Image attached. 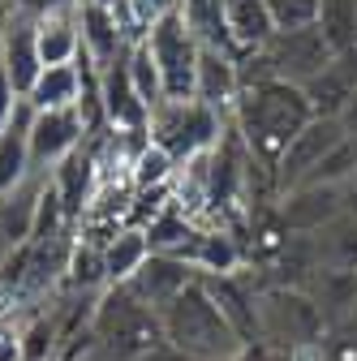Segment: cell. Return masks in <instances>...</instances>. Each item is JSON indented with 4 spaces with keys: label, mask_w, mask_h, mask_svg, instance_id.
Masks as SVG:
<instances>
[{
    "label": "cell",
    "mask_w": 357,
    "mask_h": 361,
    "mask_svg": "<svg viewBox=\"0 0 357 361\" xmlns=\"http://www.w3.org/2000/svg\"><path fill=\"white\" fill-rule=\"evenodd\" d=\"M229 121L237 129V138L246 142L250 159L272 176V185H276V164L284 159L289 142L297 138L310 121H315V112H310L301 86L262 78V82H246L241 86V95H237Z\"/></svg>",
    "instance_id": "obj_1"
},
{
    "label": "cell",
    "mask_w": 357,
    "mask_h": 361,
    "mask_svg": "<svg viewBox=\"0 0 357 361\" xmlns=\"http://www.w3.org/2000/svg\"><path fill=\"white\" fill-rule=\"evenodd\" d=\"M86 344L104 361H143L164 344V327L129 284H108L86 314Z\"/></svg>",
    "instance_id": "obj_2"
},
{
    "label": "cell",
    "mask_w": 357,
    "mask_h": 361,
    "mask_svg": "<svg viewBox=\"0 0 357 361\" xmlns=\"http://www.w3.org/2000/svg\"><path fill=\"white\" fill-rule=\"evenodd\" d=\"M159 327H164V344L176 348V353H186L194 361H233L246 340L241 331L224 319V310L215 305L211 288L202 284V276L159 310Z\"/></svg>",
    "instance_id": "obj_3"
},
{
    "label": "cell",
    "mask_w": 357,
    "mask_h": 361,
    "mask_svg": "<svg viewBox=\"0 0 357 361\" xmlns=\"http://www.w3.org/2000/svg\"><path fill=\"white\" fill-rule=\"evenodd\" d=\"M323 336H327V319L305 288L262 284V293H258V340L262 344L293 357L305 348H319Z\"/></svg>",
    "instance_id": "obj_4"
},
{
    "label": "cell",
    "mask_w": 357,
    "mask_h": 361,
    "mask_svg": "<svg viewBox=\"0 0 357 361\" xmlns=\"http://www.w3.org/2000/svg\"><path fill=\"white\" fill-rule=\"evenodd\" d=\"M224 129H229V112H215L198 99H164L147 125L151 147H159L176 168L198 155H211L215 142L224 138Z\"/></svg>",
    "instance_id": "obj_5"
},
{
    "label": "cell",
    "mask_w": 357,
    "mask_h": 361,
    "mask_svg": "<svg viewBox=\"0 0 357 361\" xmlns=\"http://www.w3.org/2000/svg\"><path fill=\"white\" fill-rule=\"evenodd\" d=\"M332 43L319 26H301V30H276L272 43L262 52L246 56L258 65V73H241V86L246 82H262V78H276V82H289V86H305L327 61H332Z\"/></svg>",
    "instance_id": "obj_6"
},
{
    "label": "cell",
    "mask_w": 357,
    "mask_h": 361,
    "mask_svg": "<svg viewBox=\"0 0 357 361\" xmlns=\"http://www.w3.org/2000/svg\"><path fill=\"white\" fill-rule=\"evenodd\" d=\"M147 52L159 69L164 82V99H194V78H198V56H202V43L190 30L186 13L172 9L159 22H151L147 30Z\"/></svg>",
    "instance_id": "obj_7"
},
{
    "label": "cell",
    "mask_w": 357,
    "mask_h": 361,
    "mask_svg": "<svg viewBox=\"0 0 357 361\" xmlns=\"http://www.w3.org/2000/svg\"><path fill=\"white\" fill-rule=\"evenodd\" d=\"M344 138H349V133H344L340 121H319V116L310 121L297 138L289 142L284 159L276 164V198H284V194H293V190H305L310 180L319 176L323 159H327Z\"/></svg>",
    "instance_id": "obj_8"
},
{
    "label": "cell",
    "mask_w": 357,
    "mask_h": 361,
    "mask_svg": "<svg viewBox=\"0 0 357 361\" xmlns=\"http://www.w3.org/2000/svg\"><path fill=\"white\" fill-rule=\"evenodd\" d=\"M91 133L78 108H61V112H35L30 121V172L39 180H48L52 168H61Z\"/></svg>",
    "instance_id": "obj_9"
},
{
    "label": "cell",
    "mask_w": 357,
    "mask_h": 361,
    "mask_svg": "<svg viewBox=\"0 0 357 361\" xmlns=\"http://www.w3.org/2000/svg\"><path fill=\"white\" fill-rule=\"evenodd\" d=\"M0 73L9 78V86L26 99L30 86L43 73V56H39V18L13 13L5 5V39H0Z\"/></svg>",
    "instance_id": "obj_10"
},
{
    "label": "cell",
    "mask_w": 357,
    "mask_h": 361,
    "mask_svg": "<svg viewBox=\"0 0 357 361\" xmlns=\"http://www.w3.org/2000/svg\"><path fill=\"white\" fill-rule=\"evenodd\" d=\"M99 108H104L108 129H116V133H147L151 108L143 104L138 86H133V78H129V52L121 61H112L108 69H99Z\"/></svg>",
    "instance_id": "obj_11"
},
{
    "label": "cell",
    "mask_w": 357,
    "mask_h": 361,
    "mask_svg": "<svg viewBox=\"0 0 357 361\" xmlns=\"http://www.w3.org/2000/svg\"><path fill=\"white\" fill-rule=\"evenodd\" d=\"M353 90H357V52H336L315 78H310L301 86V95L310 104V112H315L319 121H340L349 99H353Z\"/></svg>",
    "instance_id": "obj_12"
},
{
    "label": "cell",
    "mask_w": 357,
    "mask_h": 361,
    "mask_svg": "<svg viewBox=\"0 0 357 361\" xmlns=\"http://www.w3.org/2000/svg\"><path fill=\"white\" fill-rule=\"evenodd\" d=\"M48 185H52V194L61 198L69 224H82L86 211H91V202H95V194H99V164H95L91 142H82L61 168H52Z\"/></svg>",
    "instance_id": "obj_13"
},
{
    "label": "cell",
    "mask_w": 357,
    "mask_h": 361,
    "mask_svg": "<svg viewBox=\"0 0 357 361\" xmlns=\"http://www.w3.org/2000/svg\"><path fill=\"white\" fill-rule=\"evenodd\" d=\"M198 280V271L186 262V258H172V254H151L147 262H143V271L129 280V288L138 293L155 314L168 305V301H176L190 284Z\"/></svg>",
    "instance_id": "obj_14"
},
{
    "label": "cell",
    "mask_w": 357,
    "mask_h": 361,
    "mask_svg": "<svg viewBox=\"0 0 357 361\" xmlns=\"http://www.w3.org/2000/svg\"><path fill=\"white\" fill-rule=\"evenodd\" d=\"M78 26H82V52L95 61V69H108L112 61H121L133 48V39H129L121 13H112V9L82 5L78 9Z\"/></svg>",
    "instance_id": "obj_15"
},
{
    "label": "cell",
    "mask_w": 357,
    "mask_h": 361,
    "mask_svg": "<svg viewBox=\"0 0 357 361\" xmlns=\"http://www.w3.org/2000/svg\"><path fill=\"white\" fill-rule=\"evenodd\" d=\"M241 95V65L233 52H219V48H202L198 56V78H194V99L215 108V112H233Z\"/></svg>",
    "instance_id": "obj_16"
},
{
    "label": "cell",
    "mask_w": 357,
    "mask_h": 361,
    "mask_svg": "<svg viewBox=\"0 0 357 361\" xmlns=\"http://www.w3.org/2000/svg\"><path fill=\"white\" fill-rule=\"evenodd\" d=\"M219 18H224V35H229L237 56L262 52L276 35V22L262 0H219Z\"/></svg>",
    "instance_id": "obj_17"
},
{
    "label": "cell",
    "mask_w": 357,
    "mask_h": 361,
    "mask_svg": "<svg viewBox=\"0 0 357 361\" xmlns=\"http://www.w3.org/2000/svg\"><path fill=\"white\" fill-rule=\"evenodd\" d=\"M39 194L43 180H26V185L0 194V267H5L35 233V211H39Z\"/></svg>",
    "instance_id": "obj_18"
},
{
    "label": "cell",
    "mask_w": 357,
    "mask_h": 361,
    "mask_svg": "<svg viewBox=\"0 0 357 361\" xmlns=\"http://www.w3.org/2000/svg\"><path fill=\"white\" fill-rule=\"evenodd\" d=\"M30 121H35V108L22 99L9 129L0 133V194L35 180V172H30Z\"/></svg>",
    "instance_id": "obj_19"
},
{
    "label": "cell",
    "mask_w": 357,
    "mask_h": 361,
    "mask_svg": "<svg viewBox=\"0 0 357 361\" xmlns=\"http://www.w3.org/2000/svg\"><path fill=\"white\" fill-rule=\"evenodd\" d=\"M151 258V241L138 224H125L104 241V276L108 284H129L133 276L143 271V262Z\"/></svg>",
    "instance_id": "obj_20"
},
{
    "label": "cell",
    "mask_w": 357,
    "mask_h": 361,
    "mask_svg": "<svg viewBox=\"0 0 357 361\" xmlns=\"http://www.w3.org/2000/svg\"><path fill=\"white\" fill-rule=\"evenodd\" d=\"M82 90H86V82H82L78 65H48L39 73V82L30 86L26 104L35 112H61V108H78L82 104Z\"/></svg>",
    "instance_id": "obj_21"
},
{
    "label": "cell",
    "mask_w": 357,
    "mask_h": 361,
    "mask_svg": "<svg viewBox=\"0 0 357 361\" xmlns=\"http://www.w3.org/2000/svg\"><path fill=\"white\" fill-rule=\"evenodd\" d=\"M82 52V26H78V9H61L39 18V56L43 69L48 65H73Z\"/></svg>",
    "instance_id": "obj_22"
},
{
    "label": "cell",
    "mask_w": 357,
    "mask_h": 361,
    "mask_svg": "<svg viewBox=\"0 0 357 361\" xmlns=\"http://www.w3.org/2000/svg\"><path fill=\"white\" fill-rule=\"evenodd\" d=\"M129 78H133V86H138L143 104L155 112L164 104V82H159V69H155V61L147 52V43H133L129 48Z\"/></svg>",
    "instance_id": "obj_23"
},
{
    "label": "cell",
    "mask_w": 357,
    "mask_h": 361,
    "mask_svg": "<svg viewBox=\"0 0 357 361\" xmlns=\"http://www.w3.org/2000/svg\"><path fill=\"white\" fill-rule=\"evenodd\" d=\"M18 344H22V361H48V357L56 353V344H61V327H56V319L39 314V319H35L26 331H18Z\"/></svg>",
    "instance_id": "obj_24"
},
{
    "label": "cell",
    "mask_w": 357,
    "mask_h": 361,
    "mask_svg": "<svg viewBox=\"0 0 357 361\" xmlns=\"http://www.w3.org/2000/svg\"><path fill=\"white\" fill-rule=\"evenodd\" d=\"M272 13L276 30H301V26H319V0H262Z\"/></svg>",
    "instance_id": "obj_25"
},
{
    "label": "cell",
    "mask_w": 357,
    "mask_h": 361,
    "mask_svg": "<svg viewBox=\"0 0 357 361\" xmlns=\"http://www.w3.org/2000/svg\"><path fill=\"white\" fill-rule=\"evenodd\" d=\"M181 0H125V9H129V18H133V26H138L143 35L151 30V22H159L164 13H172Z\"/></svg>",
    "instance_id": "obj_26"
},
{
    "label": "cell",
    "mask_w": 357,
    "mask_h": 361,
    "mask_svg": "<svg viewBox=\"0 0 357 361\" xmlns=\"http://www.w3.org/2000/svg\"><path fill=\"white\" fill-rule=\"evenodd\" d=\"M13 13H26V18H48V13H61V9H82V0H9Z\"/></svg>",
    "instance_id": "obj_27"
},
{
    "label": "cell",
    "mask_w": 357,
    "mask_h": 361,
    "mask_svg": "<svg viewBox=\"0 0 357 361\" xmlns=\"http://www.w3.org/2000/svg\"><path fill=\"white\" fill-rule=\"evenodd\" d=\"M18 104H22V95L9 86V78L0 73V133L9 129V121H13V112H18Z\"/></svg>",
    "instance_id": "obj_28"
},
{
    "label": "cell",
    "mask_w": 357,
    "mask_h": 361,
    "mask_svg": "<svg viewBox=\"0 0 357 361\" xmlns=\"http://www.w3.org/2000/svg\"><path fill=\"white\" fill-rule=\"evenodd\" d=\"M233 361H289V353H280V348H272V344H262V340H250Z\"/></svg>",
    "instance_id": "obj_29"
},
{
    "label": "cell",
    "mask_w": 357,
    "mask_h": 361,
    "mask_svg": "<svg viewBox=\"0 0 357 361\" xmlns=\"http://www.w3.org/2000/svg\"><path fill=\"white\" fill-rule=\"evenodd\" d=\"M340 125H344V133H349V138H357V90H353V99H349V108H344Z\"/></svg>",
    "instance_id": "obj_30"
},
{
    "label": "cell",
    "mask_w": 357,
    "mask_h": 361,
    "mask_svg": "<svg viewBox=\"0 0 357 361\" xmlns=\"http://www.w3.org/2000/svg\"><path fill=\"white\" fill-rule=\"evenodd\" d=\"M143 361H194V357H186V353H176V348H168V344H159L151 357H143Z\"/></svg>",
    "instance_id": "obj_31"
},
{
    "label": "cell",
    "mask_w": 357,
    "mask_h": 361,
    "mask_svg": "<svg viewBox=\"0 0 357 361\" xmlns=\"http://www.w3.org/2000/svg\"><path fill=\"white\" fill-rule=\"evenodd\" d=\"M82 5H99V9H112V13H121V9H125V0H82Z\"/></svg>",
    "instance_id": "obj_32"
},
{
    "label": "cell",
    "mask_w": 357,
    "mask_h": 361,
    "mask_svg": "<svg viewBox=\"0 0 357 361\" xmlns=\"http://www.w3.org/2000/svg\"><path fill=\"white\" fill-rule=\"evenodd\" d=\"M0 39H5V9H0Z\"/></svg>",
    "instance_id": "obj_33"
},
{
    "label": "cell",
    "mask_w": 357,
    "mask_h": 361,
    "mask_svg": "<svg viewBox=\"0 0 357 361\" xmlns=\"http://www.w3.org/2000/svg\"><path fill=\"white\" fill-rule=\"evenodd\" d=\"M353 52H357V22H353Z\"/></svg>",
    "instance_id": "obj_34"
}]
</instances>
